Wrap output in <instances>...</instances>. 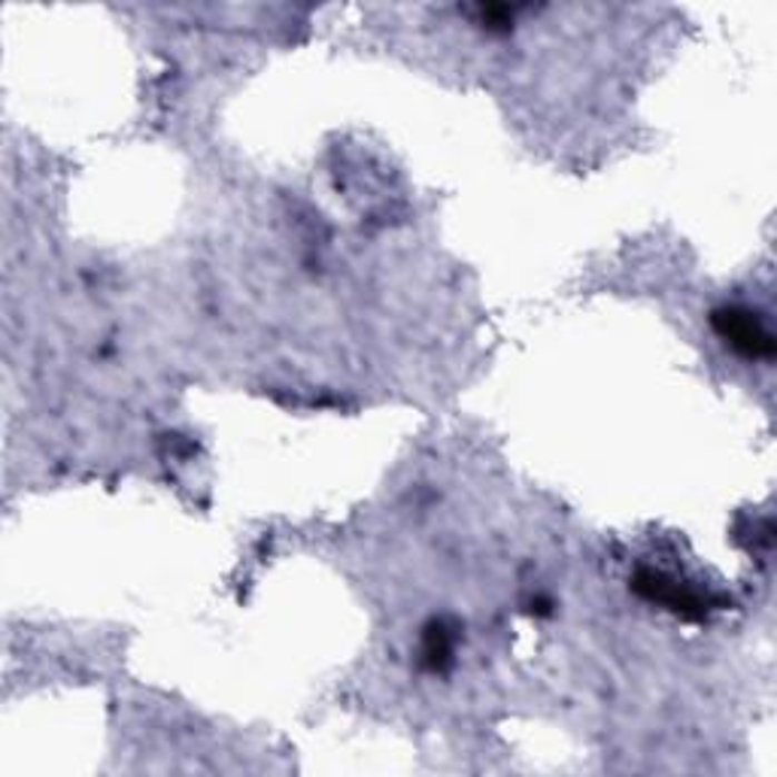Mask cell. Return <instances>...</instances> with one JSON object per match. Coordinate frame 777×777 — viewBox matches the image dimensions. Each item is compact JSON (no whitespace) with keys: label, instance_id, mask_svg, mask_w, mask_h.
Wrapping results in <instances>:
<instances>
[{"label":"cell","instance_id":"obj_1","mask_svg":"<svg viewBox=\"0 0 777 777\" xmlns=\"http://www.w3.org/2000/svg\"><path fill=\"white\" fill-rule=\"evenodd\" d=\"M714 328L726 344H732L747 358H771L775 356V337L759 319V313L745 307H722L714 313Z\"/></svg>","mask_w":777,"mask_h":777},{"label":"cell","instance_id":"obj_2","mask_svg":"<svg viewBox=\"0 0 777 777\" xmlns=\"http://www.w3.org/2000/svg\"><path fill=\"white\" fill-rule=\"evenodd\" d=\"M450 653H453V638H450V629L444 622H434L429 635H425V662L437 671L450 662Z\"/></svg>","mask_w":777,"mask_h":777}]
</instances>
